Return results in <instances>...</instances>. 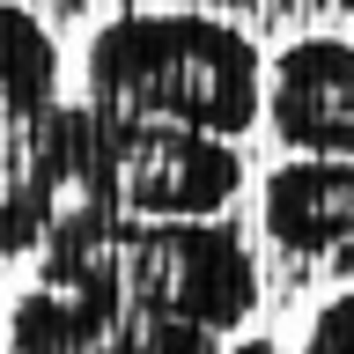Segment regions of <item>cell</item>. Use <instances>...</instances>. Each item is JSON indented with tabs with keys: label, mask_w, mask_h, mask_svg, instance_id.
Here are the masks:
<instances>
[{
	"label": "cell",
	"mask_w": 354,
	"mask_h": 354,
	"mask_svg": "<svg viewBox=\"0 0 354 354\" xmlns=\"http://www.w3.org/2000/svg\"><path fill=\"white\" fill-rule=\"evenodd\" d=\"M266 126L303 162H354V44L347 37H303L266 66Z\"/></svg>",
	"instance_id": "obj_5"
},
{
	"label": "cell",
	"mask_w": 354,
	"mask_h": 354,
	"mask_svg": "<svg viewBox=\"0 0 354 354\" xmlns=\"http://www.w3.org/2000/svg\"><path fill=\"white\" fill-rule=\"evenodd\" d=\"M303 354H354V288H347V295H332V303L317 310Z\"/></svg>",
	"instance_id": "obj_7"
},
{
	"label": "cell",
	"mask_w": 354,
	"mask_h": 354,
	"mask_svg": "<svg viewBox=\"0 0 354 354\" xmlns=\"http://www.w3.org/2000/svg\"><path fill=\"white\" fill-rule=\"evenodd\" d=\"M339 8H347V15H354V0H339Z\"/></svg>",
	"instance_id": "obj_10"
},
{
	"label": "cell",
	"mask_w": 354,
	"mask_h": 354,
	"mask_svg": "<svg viewBox=\"0 0 354 354\" xmlns=\"http://www.w3.org/2000/svg\"><path fill=\"white\" fill-rule=\"evenodd\" d=\"M221 354H281V347H273V339L259 332V339H236V347H221Z\"/></svg>",
	"instance_id": "obj_8"
},
{
	"label": "cell",
	"mask_w": 354,
	"mask_h": 354,
	"mask_svg": "<svg viewBox=\"0 0 354 354\" xmlns=\"http://www.w3.org/2000/svg\"><path fill=\"white\" fill-rule=\"evenodd\" d=\"M259 310L236 221H118L52 207L37 288L8 310V354H221Z\"/></svg>",
	"instance_id": "obj_1"
},
{
	"label": "cell",
	"mask_w": 354,
	"mask_h": 354,
	"mask_svg": "<svg viewBox=\"0 0 354 354\" xmlns=\"http://www.w3.org/2000/svg\"><path fill=\"white\" fill-rule=\"evenodd\" d=\"M82 88L111 118L185 126L207 140H236L259 126V44L207 8L177 15H118L82 52Z\"/></svg>",
	"instance_id": "obj_2"
},
{
	"label": "cell",
	"mask_w": 354,
	"mask_h": 354,
	"mask_svg": "<svg viewBox=\"0 0 354 354\" xmlns=\"http://www.w3.org/2000/svg\"><path fill=\"white\" fill-rule=\"evenodd\" d=\"M59 52L37 15L0 0V266L37 251L59 207Z\"/></svg>",
	"instance_id": "obj_4"
},
{
	"label": "cell",
	"mask_w": 354,
	"mask_h": 354,
	"mask_svg": "<svg viewBox=\"0 0 354 354\" xmlns=\"http://www.w3.org/2000/svg\"><path fill=\"white\" fill-rule=\"evenodd\" d=\"M243 192V155L229 140L148 118H111L96 104L59 111V207L118 221H221Z\"/></svg>",
	"instance_id": "obj_3"
},
{
	"label": "cell",
	"mask_w": 354,
	"mask_h": 354,
	"mask_svg": "<svg viewBox=\"0 0 354 354\" xmlns=\"http://www.w3.org/2000/svg\"><path fill=\"white\" fill-rule=\"evenodd\" d=\"M259 221L281 251L317 259V266L354 281V162H303V155H288L259 185Z\"/></svg>",
	"instance_id": "obj_6"
},
{
	"label": "cell",
	"mask_w": 354,
	"mask_h": 354,
	"mask_svg": "<svg viewBox=\"0 0 354 354\" xmlns=\"http://www.w3.org/2000/svg\"><path fill=\"white\" fill-rule=\"evenodd\" d=\"M221 8H243V0H221Z\"/></svg>",
	"instance_id": "obj_9"
}]
</instances>
